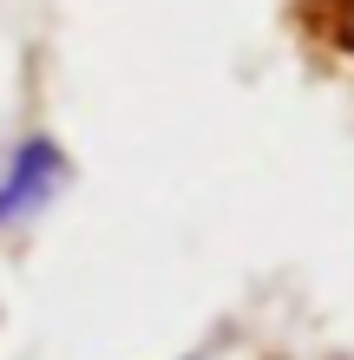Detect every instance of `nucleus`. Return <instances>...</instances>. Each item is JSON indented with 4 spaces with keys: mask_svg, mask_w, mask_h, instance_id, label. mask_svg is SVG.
Returning a JSON list of instances; mask_svg holds the SVG:
<instances>
[{
    "mask_svg": "<svg viewBox=\"0 0 354 360\" xmlns=\"http://www.w3.org/2000/svg\"><path fill=\"white\" fill-rule=\"evenodd\" d=\"M66 177H72L66 151H59L46 131H27V138L7 151V164H0V229L33 223L39 210L66 190Z\"/></svg>",
    "mask_w": 354,
    "mask_h": 360,
    "instance_id": "1",
    "label": "nucleus"
},
{
    "mask_svg": "<svg viewBox=\"0 0 354 360\" xmlns=\"http://www.w3.org/2000/svg\"><path fill=\"white\" fill-rule=\"evenodd\" d=\"M302 13H308V33L328 53L354 59V0H302Z\"/></svg>",
    "mask_w": 354,
    "mask_h": 360,
    "instance_id": "2",
    "label": "nucleus"
}]
</instances>
